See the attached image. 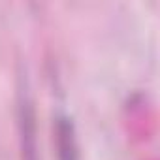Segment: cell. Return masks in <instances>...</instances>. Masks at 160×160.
<instances>
[{"instance_id": "cell-1", "label": "cell", "mask_w": 160, "mask_h": 160, "mask_svg": "<svg viewBox=\"0 0 160 160\" xmlns=\"http://www.w3.org/2000/svg\"><path fill=\"white\" fill-rule=\"evenodd\" d=\"M57 149L60 160H77V141L73 126L66 117L57 121Z\"/></svg>"}]
</instances>
